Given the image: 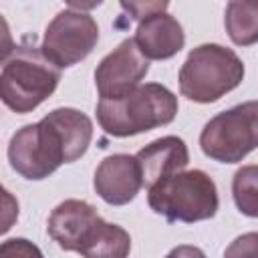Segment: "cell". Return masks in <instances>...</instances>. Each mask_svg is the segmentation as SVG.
<instances>
[{"label": "cell", "mask_w": 258, "mask_h": 258, "mask_svg": "<svg viewBox=\"0 0 258 258\" xmlns=\"http://www.w3.org/2000/svg\"><path fill=\"white\" fill-rule=\"evenodd\" d=\"M10 167L24 179H44L67 163V149L60 131L44 115L38 123L20 127L8 143Z\"/></svg>", "instance_id": "52a82bcc"}, {"label": "cell", "mask_w": 258, "mask_h": 258, "mask_svg": "<svg viewBox=\"0 0 258 258\" xmlns=\"http://www.w3.org/2000/svg\"><path fill=\"white\" fill-rule=\"evenodd\" d=\"M242 58L222 44L206 42L189 50L179 69V93L194 103H216L244 79Z\"/></svg>", "instance_id": "277c9868"}, {"label": "cell", "mask_w": 258, "mask_h": 258, "mask_svg": "<svg viewBox=\"0 0 258 258\" xmlns=\"http://www.w3.org/2000/svg\"><path fill=\"white\" fill-rule=\"evenodd\" d=\"M224 26L236 46L258 42V0H230L224 12Z\"/></svg>", "instance_id": "5bb4252c"}, {"label": "cell", "mask_w": 258, "mask_h": 258, "mask_svg": "<svg viewBox=\"0 0 258 258\" xmlns=\"http://www.w3.org/2000/svg\"><path fill=\"white\" fill-rule=\"evenodd\" d=\"M232 198L240 214L258 218V165H242L234 173Z\"/></svg>", "instance_id": "9a60e30c"}, {"label": "cell", "mask_w": 258, "mask_h": 258, "mask_svg": "<svg viewBox=\"0 0 258 258\" xmlns=\"http://www.w3.org/2000/svg\"><path fill=\"white\" fill-rule=\"evenodd\" d=\"M46 232L58 248L87 258H123L131 250L129 232L105 222L85 200L60 202L48 216Z\"/></svg>", "instance_id": "6da1fadb"}, {"label": "cell", "mask_w": 258, "mask_h": 258, "mask_svg": "<svg viewBox=\"0 0 258 258\" xmlns=\"http://www.w3.org/2000/svg\"><path fill=\"white\" fill-rule=\"evenodd\" d=\"M149 208L167 222H202L216 216L220 198L214 179L202 169L177 171L147 187Z\"/></svg>", "instance_id": "5b68a950"}, {"label": "cell", "mask_w": 258, "mask_h": 258, "mask_svg": "<svg viewBox=\"0 0 258 258\" xmlns=\"http://www.w3.org/2000/svg\"><path fill=\"white\" fill-rule=\"evenodd\" d=\"M46 117L54 123L60 131L64 149H67V163L81 159L93 139V121L79 109L73 107H58L46 113Z\"/></svg>", "instance_id": "4fadbf2b"}, {"label": "cell", "mask_w": 258, "mask_h": 258, "mask_svg": "<svg viewBox=\"0 0 258 258\" xmlns=\"http://www.w3.org/2000/svg\"><path fill=\"white\" fill-rule=\"evenodd\" d=\"M135 157L139 161L145 187H151L153 183L185 169L189 163L187 145L177 135H165L147 143L137 151Z\"/></svg>", "instance_id": "8fae6325"}, {"label": "cell", "mask_w": 258, "mask_h": 258, "mask_svg": "<svg viewBox=\"0 0 258 258\" xmlns=\"http://www.w3.org/2000/svg\"><path fill=\"white\" fill-rule=\"evenodd\" d=\"M200 147L214 161L240 163L258 147V101L234 105L212 117L200 133Z\"/></svg>", "instance_id": "8992f818"}, {"label": "cell", "mask_w": 258, "mask_h": 258, "mask_svg": "<svg viewBox=\"0 0 258 258\" xmlns=\"http://www.w3.org/2000/svg\"><path fill=\"white\" fill-rule=\"evenodd\" d=\"M226 256H258V232L238 236L226 250Z\"/></svg>", "instance_id": "e0dca14e"}, {"label": "cell", "mask_w": 258, "mask_h": 258, "mask_svg": "<svg viewBox=\"0 0 258 258\" xmlns=\"http://www.w3.org/2000/svg\"><path fill=\"white\" fill-rule=\"evenodd\" d=\"M135 42L149 60H167L183 48L185 32L177 18L161 12L139 22L135 30Z\"/></svg>", "instance_id": "7c38bea8"}, {"label": "cell", "mask_w": 258, "mask_h": 258, "mask_svg": "<svg viewBox=\"0 0 258 258\" xmlns=\"http://www.w3.org/2000/svg\"><path fill=\"white\" fill-rule=\"evenodd\" d=\"M175 115L177 97L159 83L137 85L121 97L97 103V121L111 137H133L169 125Z\"/></svg>", "instance_id": "7a4b0ae2"}, {"label": "cell", "mask_w": 258, "mask_h": 258, "mask_svg": "<svg viewBox=\"0 0 258 258\" xmlns=\"http://www.w3.org/2000/svg\"><path fill=\"white\" fill-rule=\"evenodd\" d=\"M119 4L131 20L141 22L149 16L165 12L169 6V0H119Z\"/></svg>", "instance_id": "2e32d148"}, {"label": "cell", "mask_w": 258, "mask_h": 258, "mask_svg": "<svg viewBox=\"0 0 258 258\" xmlns=\"http://www.w3.org/2000/svg\"><path fill=\"white\" fill-rule=\"evenodd\" d=\"M93 187L97 196L109 206H125L133 202L143 187V175L137 157L129 153H113L105 157L95 169Z\"/></svg>", "instance_id": "30bf717a"}, {"label": "cell", "mask_w": 258, "mask_h": 258, "mask_svg": "<svg viewBox=\"0 0 258 258\" xmlns=\"http://www.w3.org/2000/svg\"><path fill=\"white\" fill-rule=\"evenodd\" d=\"M60 67H56L40 46L20 44L4 52L0 73L2 103L18 113H30L44 103L58 87Z\"/></svg>", "instance_id": "3957f363"}, {"label": "cell", "mask_w": 258, "mask_h": 258, "mask_svg": "<svg viewBox=\"0 0 258 258\" xmlns=\"http://www.w3.org/2000/svg\"><path fill=\"white\" fill-rule=\"evenodd\" d=\"M64 4H69L71 8L75 10H81V12H87V10H93L97 6L103 4V0H64Z\"/></svg>", "instance_id": "ac0fdd59"}, {"label": "cell", "mask_w": 258, "mask_h": 258, "mask_svg": "<svg viewBox=\"0 0 258 258\" xmlns=\"http://www.w3.org/2000/svg\"><path fill=\"white\" fill-rule=\"evenodd\" d=\"M149 73V58L141 52L135 38H125L95 69V87L101 99L121 97L141 85Z\"/></svg>", "instance_id": "9c48e42d"}, {"label": "cell", "mask_w": 258, "mask_h": 258, "mask_svg": "<svg viewBox=\"0 0 258 258\" xmlns=\"http://www.w3.org/2000/svg\"><path fill=\"white\" fill-rule=\"evenodd\" d=\"M99 42V26L93 16L81 10H62L46 26L42 52L60 69L85 60Z\"/></svg>", "instance_id": "ba28073f"}]
</instances>
